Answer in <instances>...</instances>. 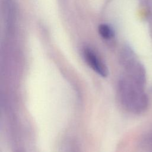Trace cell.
<instances>
[{
	"label": "cell",
	"mask_w": 152,
	"mask_h": 152,
	"mask_svg": "<svg viewBox=\"0 0 152 152\" xmlns=\"http://www.w3.org/2000/svg\"><path fill=\"white\" fill-rule=\"evenodd\" d=\"M117 94L121 105L129 112L141 113L147 108L148 99L144 88L125 75L118 80Z\"/></svg>",
	"instance_id": "obj_1"
},
{
	"label": "cell",
	"mask_w": 152,
	"mask_h": 152,
	"mask_svg": "<svg viewBox=\"0 0 152 152\" xmlns=\"http://www.w3.org/2000/svg\"><path fill=\"white\" fill-rule=\"evenodd\" d=\"M83 55L86 62L95 72L103 78L108 76L107 66L96 52L90 48L86 47L83 49Z\"/></svg>",
	"instance_id": "obj_2"
},
{
	"label": "cell",
	"mask_w": 152,
	"mask_h": 152,
	"mask_svg": "<svg viewBox=\"0 0 152 152\" xmlns=\"http://www.w3.org/2000/svg\"><path fill=\"white\" fill-rule=\"evenodd\" d=\"M98 31L101 37L104 39H110L114 36L113 29L106 24H102L99 25Z\"/></svg>",
	"instance_id": "obj_3"
}]
</instances>
